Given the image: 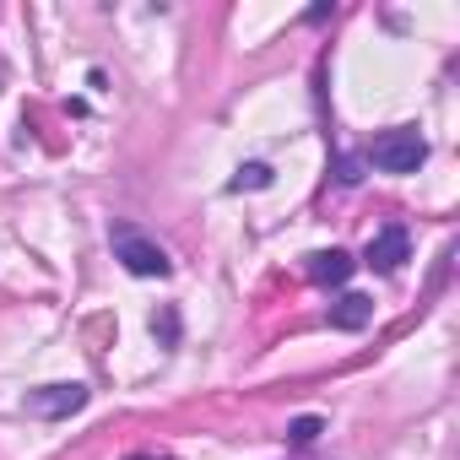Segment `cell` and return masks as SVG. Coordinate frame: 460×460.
<instances>
[{"mask_svg":"<svg viewBox=\"0 0 460 460\" xmlns=\"http://www.w3.org/2000/svg\"><path fill=\"white\" fill-rule=\"evenodd\" d=\"M363 163H374L379 173H417L428 163V141L411 125H395V130L374 136V146L363 152Z\"/></svg>","mask_w":460,"mask_h":460,"instance_id":"1","label":"cell"},{"mask_svg":"<svg viewBox=\"0 0 460 460\" xmlns=\"http://www.w3.org/2000/svg\"><path fill=\"white\" fill-rule=\"evenodd\" d=\"M109 244H114V261H119L130 277H168V271H173L168 250H163V244H152L141 227H130V222H119V227H114Z\"/></svg>","mask_w":460,"mask_h":460,"instance_id":"2","label":"cell"},{"mask_svg":"<svg viewBox=\"0 0 460 460\" xmlns=\"http://www.w3.org/2000/svg\"><path fill=\"white\" fill-rule=\"evenodd\" d=\"M406 261H411V239H406V227H401V222H385L379 234L368 239V250H363V266H374V271H385V277L401 271Z\"/></svg>","mask_w":460,"mask_h":460,"instance_id":"3","label":"cell"},{"mask_svg":"<svg viewBox=\"0 0 460 460\" xmlns=\"http://www.w3.org/2000/svg\"><path fill=\"white\" fill-rule=\"evenodd\" d=\"M33 417H71L87 406V385H44V390H28L22 401Z\"/></svg>","mask_w":460,"mask_h":460,"instance_id":"4","label":"cell"},{"mask_svg":"<svg viewBox=\"0 0 460 460\" xmlns=\"http://www.w3.org/2000/svg\"><path fill=\"white\" fill-rule=\"evenodd\" d=\"M304 271H309V282H320V288H341V282L358 271V261H352L347 250H314Z\"/></svg>","mask_w":460,"mask_h":460,"instance_id":"5","label":"cell"},{"mask_svg":"<svg viewBox=\"0 0 460 460\" xmlns=\"http://www.w3.org/2000/svg\"><path fill=\"white\" fill-rule=\"evenodd\" d=\"M336 331H363L368 320H374V298H363V293H341L336 304H331V314H325Z\"/></svg>","mask_w":460,"mask_h":460,"instance_id":"6","label":"cell"},{"mask_svg":"<svg viewBox=\"0 0 460 460\" xmlns=\"http://www.w3.org/2000/svg\"><path fill=\"white\" fill-rule=\"evenodd\" d=\"M271 184V168L266 163H244L234 179H227V190H234V195H244V190H266Z\"/></svg>","mask_w":460,"mask_h":460,"instance_id":"7","label":"cell"},{"mask_svg":"<svg viewBox=\"0 0 460 460\" xmlns=\"http://www.w3.org/2000/svg\"><path fill=\"white\" fill-rule=\"evenodd\" d=\"M320 433H325L320 417H293V422H288V438H293V444H314Z\"/></svg>","mask_w":460,"mask_h":460,"instance_id":"8","label":"cell"},{"mask_svg":"<svg viewBox=\"0 0 460 460\" xmlns=\"http://www.w3.org/2000/svg\"><path fill=\"white\" fill-rule=\"evenodd\" d=\"M336 179H341V184H358V179H363V157H341V163H336Z\"/></svg>","mask_w":460,"mask_h":460,"instance_id":"9","label":"cell"},{"mask_svg":"<svg viewBox=\"0 0 460 460\" xmlns=\"http://www.w3.org/2000/svg\"><path fill=\"white\" fill-rule=\"evenodd\" d=\"M125 460H173V455H125Z\"/></svg>","mask_w":460,"mask_h":460,"instance_id":"10","label":"cell"}]
</instances>
